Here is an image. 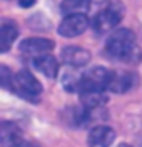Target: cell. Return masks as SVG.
Listing matches in <instances>:
<instances>
[{
    "instance_id": "1",
    "label": "cell",
    "mask_w": 142,
    "mask_h": 147,
    "mask_svg": "<svg viewBox=\"0 0 142 147\" xmlns=\"http://www.w3.org/2000/svg\"><path fill=\"white\" fill-rule=\"evenodd\" d=\"M105 54L114 60H120L127 64H139L142 52L135 44V35L129 28H119L105 42Z\"/></svg>"
},
{
    "instance_id": "2",
    "label": "cell",
    "mask_w": 142,
    "mask_h": 147,
    "mask_svg": "<svg viewBox=\"0 0 142 147\" xmlns=\"http://www.w3.org/2000/svg\"><path fill=\"white\" fill-rule=\"evenodd\" d=\"M125 9H124L122 2L119 0H112L105 5V9H102L92 20V28L97 34H105L110 32L120 24V20L124 18Z\"/></svg>"
},
{
    "instance_id": "3",
    "label": "cell",
    "mask_w": 142,
    "mask_h": 147,
    "mask_svg": "<svg viewBox=\"0 0 142 147\" xmlns=\"http://www.w3.org/2000/svg\"><path fill=\"white\" fill-rule=\"evenodd\" d=\"M12 90L17 95L27 99L30 102H37L42 95V84L37 80V77L28 70H20L13 75L12 80Z\"/></svg>"
},
{
    "instance_id": "4",
    "label": "cell",
    "mask_w": 142,
    "mask_h": 147,
    "mask_svg": "<svg viewBox=\"0 0 142 147\" xmlns=\"http://www.w3.org/2000/svg\"><path fill=\"white\" fill-rule=\"evenodd\" d=\"M112 77H114L112 70H109L105 67H95V69H92V70H89L82 75V90H109Z\"/></svg>"
},
{
    "instance_id": "5",
    "label": "cell",
    "mask_w": 142,
    "mask_h": 147,
    "mask_svg": "<svg viewBox=\"0 0 142 147\" xmlns=\"http://www.w3.org/2000/svg\"><path fill=\"white\" fill-rule=\"evenodd\" d=\"M55 47V44L48 38L44 37H32V38H25L20 44V54L24 57H28L30 60H35L42 55L50 54V50Z\"/></svg>"
},
{
    "instance_id": "6",
    "label": "cell",
    "mask_w": 142,
    "mask_h": 147,
    "mask_svg": "<svg viewBox=\"0 0 142 147\" xmlns=\"http://www.w3.org/2000/svg\"><path fill=\"white\" fill-rule=\"evenodd\" d=\"M89 27V18L85 13H75V15H65L62 24L59 25V34L62 37H77L84 34Z\"/></svg>"
},
{
    "instance_id": "7",
    "label": "cell",
    "mask_w": 142,
    "mask_h": 147,
    "mask_svg": "<svg viewBox=\"0 0 142 147\" xmlns=\"http://www.w3.org/2000/svg\"><path fill=\"white\" fill-rule=\"evenodd\" d=\"M115 140V132L109 125H94L87 136L89 147H110Z\"/></svg>"
},
{
    "instance_id": "8",
    "label": "cell",
    "mask_w": 142,
    "mask_h": 147,
    "mask_svg": "<svg viewBox=\"0 0 142 147\" xmlns=\"http://www.w3.org/2000/svg\"><path fill=\"white\" fill-rule=\"evenodd\" d=\"M139 75L135 72H114L112 82L109 85V90L114 94H125V92L132 90L139 85Z\"/></svg>"
},
{
    "instance_id": "9",
    "label": "cell",
    "mask_w": 142,
    "mask_h": 147,
    "mask_svg": "<svg viewBox=\"0 0 142 147\" xmlns=\"http://www.w3.org/2000/svg\"><path fill=\"white\" fill-rule=\"evenodd\" d=\"M62 60L65 65H70V67H84V65L89 64L90 60V52L85 50L84 47H79V45H69L62 50Z\"/></svg>"
},
{
    "instance_id": "10",
    "label": "cell",
    "mask_w": 142,
    "mask_h": 147,
    "mask_svg": "<svg viewBox=\"0 0 142 147\" xmlns=\"http://www.w3.org/2000/svg\"><path fill=\"white\" fill-rule=\"evenodd\" d=\"M0 139H2V146L3 147H20L25 142L20 127L13 122H2Z\"/></svg>"
},
{
    "instance_id": "11",
    "label": "cell",
    "mask_w": 142,
    "mask_h": 147,
    "mask_svg": "<svg viewBox=\"0 0 142 147\" xmlns=\"http://www.w3.org/2000/svg\"><path fill=\"white\" fill-rule=\"evenodd\" d=\"M80 104L84 109L89 110L102 109L107 104L105 90H82L80 92Z\"/></svg>"
},
{
    "instance_id": "12",
    "label": "cell",
    "mask_w": 142,
    "mask_h": 147,
    "mask_svg": "<svg viewBox=\"0 0 142 147\" xmlns=\"http://www.w3.org/2000/svg\"><path fill=\"white\" fill-rule=\"evenodd\" d=\"M19 37V27L15 25V22L12 20H3L2 27H0V47L2 52H9L12 44L15 42V38Z\"/></svg>"
},
{
    "instance_id": "13",
    "label": "cell",
    "mask_w": 142,
    "mask_h": 147,
    "mask_svg": "<svg viewBox=\"0 0 142 147\" xmlns=\"http://www.w3.org/2000/svg\"><path fill=\"white\" fill-rule=\"evenodd\" d=\"M32 62H34V67L37 70H40L45 77H48V79L57 77V74H59V62H57V59L54 55H50V54L42 55V57H38L35 60H32Z\"/></svg>"
},
{
    "instance_id": "14",
    "label": "cell",
    "mask_w": 142,
    "mask_h": 147,
    "mask_svg": "<svg viewBox=\"0 0 142 147\" xmlns=\"http://www.w3.org/2000/svg\"><path fill=\"white\" fill-rule=\"evenodd\" d=\"M89 9H90V0H64L60 3V10L65 15L87 13Z\"/></svg>"
},
{
    "instance_id": "15",
    "label": "cell",
    "mask_w": 142,
    "mask_h": 147,
    "mask_svg": "<svg viewBox=\"0 0 142 147\" xmlns=\"http://www.w3.org/2000/svg\"><path fill=\"white\" fill-rule=\"evenodd\" d=\"M0 79H2V85L3 87H12V80H13V74H10V70L2 65L0 67Z\"/></svg>"
},
{
    "instance_id": "16",
    "label": "cell",
    "mask_w": 142,
    "mask_h": 147,
    "mask_svg": "<svg viewBox=\"0 0 142 147\" xmlns=\"http://www.w3.org/2000/svg\"><path fill=\"white\" fill-rule=\"evenodd\" d=\"M34 3H35V0H19V5H20V7H24V9L32 7Z\"/></svg>"
},
{
    "instance_id": "17",
    "label": "cell",
    "mask_w": 142,
    "mask_h": 147,
    "mask_svg": "<svg viewBox=\"0 0 142 147\" xmlns=\"http://www.w3.org/2000/svg\"><path fill=\"white\" fill-rule=\"evenodd\" d=\"M117 147H132V146H131V144H119Z\"/></svg>"
},
{
    "instance_id": "18",
    "label": "cell",
    "mask_w": 142,
    "mask_h": 147,
    "mask_svg": "<svg viewBox=\"0 0 142 147\" xmlns=\"http://www.w3.org/2000/svg\"><path fill=\"white\" fill-rule=\"evenodd\" d=\"M94 2H104V0H94Z\"/></svg>"
}]
</instances>
